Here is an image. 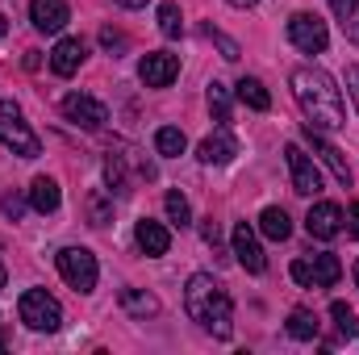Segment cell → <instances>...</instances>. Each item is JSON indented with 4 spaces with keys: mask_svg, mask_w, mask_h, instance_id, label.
Listing matches in <instances>:
<instances>
[{
    "mask_svg": "<svg viewBox=\"0 0 359 355\" xmlns=\"http://www.w3.org/2000/svg\"><path fill=\"white\" fill-rule=\"evenodd\" d=\"M117 301H121V309H126L130 318H159V309H163L159 297L147 293V288H121Z\"/></svg>",
    "mask_w": 359,
    "mask_h": 355,
    "instance_id": "18",
    "label": "cell"
},
{
    "mask_svg": "<svg viewBox=\"0 0 359 355\" xmlns=\"http://www.w3.org/2000/svg\"><path fill=\"white\" fill-rule=\"evenodd\" d=\"M288 335L301 339V343L318 339V318H313L309 309H292V314H288Z\"/></svg>",
    "mask_w": 359,
    "mask_h": 355,
    "instance_id": "25",
    "label": "cell"
},
{
    "mask_svg": "<svg viewBox=\"0 0 359 355\" xmlns=\"http://www.w3.org/2000/svg\"><path fill=\"white\" fill-rule=\"evenodd\" d=\"M184 309H188V318H192L201 330H209L213 339H230V335H234V305H230V293H226L209 272L188 276Z\"/></svg>",
    "mask_w": 359,
    "mask_h": 355,
    "instance_id": "2",
    "label": "cell"
},
{
    "mask_svg": "<svg viewBox=\"0 0 359 355\" xmlns=\"http://www.w3.org/2000/svg\"><path fill=\"white\" fill-rule=\"evenodd\" d=\"M347 38H351V42L359 46V21H351V25H347Z\"/></svg>",
    "mask_w": 359,
    "mask_h": 355,
    "instance_id": "39",
    "label": "cell"
},
{
    "mask_svg": "<svg viewBox=\"0 0 359 355\" xmlns=\"http://www.w3.org/2000/svg\"><path fill=\"white\" fill-rule=\"evenodd\" d=\"M29 21L42 34H59L72 21V8H67V0H29Z\"/></svg>",
    "mask_w": 359,
    "mask_h": 355,
    "instance_id": "14",
    "label": "cell"
},
{
    "mask_svg": "<svg viewBox=\"0 0 359 355\" xmlns=\"http://www.w3.org/2000/svg\"><path fill=\"white\" fill-rule=\"evenodd\" d=\"M288 272H292V280L305 284V288H330V284H339L343 264H339V255L322 251V255H313V260H297Z\"/></svg>",
    "mask_w": 359,
    "mask_h": 355,
    "instance_id": "7",
    "label": "cell"
},
{
    "mask_svg": "<svg viewBox=\"0 0 359 355\" xmlns=\"http://www.w3.org/2000/svg\"><path fill=\"white\" fill-rule=\"evenodd\" d=\"M292 96L313 130H343L347 126V105L339 84L322 67H297L292 72Z\"/></svg>",
    "mask_w": 359,
    "mask_h": 355,
    "instance_id": "1",
    "label": "cell"
},
{
    "mask_svg": "<svg viewBox=\"0 0 359 355\" xmlns=\"http://www.w3.org/2000/svg\"><path fill=\"white\" fill-rule=\"evenodd\" d=\"M134 239H138V247H142L147 255H168V247H172L168 226H163V222H151V217H142V222L134 226Z\"/></svg>",
    "mask_w": 359,
    "mask_h": 355,
    "instance_id": "17",
    "label": "cell"
},
{
    "mask_svg": "<svg viewBox=\"0 0 359 355\" xmlns=\"http://www.w3.org/2000/svg\"><path fill=\"white\" fill-rule=\"evenodd\" d=\"M17 314H21V322L29 326V330H59L63 326V305L46 293V288H25L21 293V301H17Z\"/></svg>",
    "mask_w": 359,
    "mask_h": 355,
    "instance_id": "3",
    "label": "cell"
},
{
    "mask_svg": "<svg viewBox=\"0 0 359 355\" xmlns=\"http://www.w3.org/2000/svg\"><path fill=\"white\" fill-rule=\"evenodd\" d=\"M138 76H142L147 88H168V84L180 76V59L176 55H168V51H151V55H142Z\"/></svg>",
    "mask_w": 359,
    "mask_h": 355,
    "instance_id": "10",
    "label": "cell"
},
{
    "mask_svg": "<svg viewBox=\"0 0 359 355\" xmlns=\"http://www.w3.org/2000/svg\"><path fill=\"white\" fill-rule=\"evenodd\" d=\"M305 142L313 147V155H322V163L334 172V180L343 184V188H351V168H347V159H343V151L339 147H330L326 138H322V130H313L309 121H305Z\"/></svg>",
    "mask_w": 359,
    "mask_h": 355,
    "instance_id": "13",
    "label": "cell"
},
{
    "mask_svg": "<svg viewBox=\"0 0 359 355\" xmlns=\"http://www.w3.org/2000/svg\"><path fill=\"white\" fill-rule=\"evenodd\" d=\"M347 92H351V100H355V109H359V63L347 67Z\"/></svg>",
    "mask_w": 359,
    "mask_h": 355,
    "instance_id": "35",
    "label": "cell"
},
{
    "mask_svg": "<svg viewBox=\"0 0 359 355\" xmlns=\"http://www.w3.org/2000/svg\"><path fill=\"white\" fill-rule=\"evenodd\" d=\"M238 100H243L247 109H255V113H268V109H271L268 88H264L255 76H243V80H238Z\"/></svg>",
    "mask_w": 359,
    "mask_h": 355,
    "instance_id": "22",
    "label": "cell"
},
{
    "mask_svg": "<svg viewBox=\"0 0 359 355\" xmlns=\"http://www.w3.org/2000/svg\"><path fill=\"white\" fill-rule=\"evenodd\" d=\"M117 4H121V8H147L151 0H117Z\"/></svg>",
    "mask_w": 359,
    "mask_h": 355,
    "instance_id": "37",
    "label": "cell"
},
{
    "mask_svg": "<svg viewBox=\"0 0 359 355\" xmlns=\"http://www.w3.org/2000/svg\"><path fill=\"white\" fill-rule=\"evenodd\" d=\"M230 243H234V260L247 267L251 276H259V272L268 267V255H264V247H259V239H255V230H251L247 222H238V226H234Z\"/></svg>",
    "mask_w": 359,
    "mask_h": 355,
    "instance_id": "11",
    "label": "cell"
},
{
    "mask_svg": "<svg viewBox=\"0 0 359 355\" xmlns=\"http://www.w3.org/2000/svg\"><path fill=\"white\" fill-rule=\"evenodd\" d=\"M209 113L222 121V126H230V117H234V100H230V88L226 84H209Z\"/></svg>",
    "mask_w": 359,
    "mask_h": 355,
    "instance_id": "24",
    "label": "cell"
},
{
    "mask_svg": "<svg viewBox=\"0 0 359 355\" xmlns=\"http://www.w3.org/2000/svg\"><path fill=\"white\" fill-rule=\"evenodd\" d=\"M234 155H238V138H234L230 130H222V134H209V138L196 147V159H201V163H209V168H226Z\"/></svg>",
    "mask_w": 359,
    "mask_h": 355,
    "instance_id": "15",
    "label": "cell"
},
{
    "mask_svg": "<svg viewBox=\"0 0 359 355\" xmlns=\"http://www.w3.org/2000/svg\"><path fill=\"white\" fill-rule=\"evenodd\" d=\"M205 34H209V38L217 42V51H222V59H230V63L238 59V42H234V38H226V34H222V29H213V25H209Z\"/></svg>",
    "mask_w": 359,
    "mask_h": 355,
    "instance_id": "30",
    "label": "cell"
},
{
    "mask_svg": "<svg viewBox=\"0 0 359 355\" xmlns=\"http://www.w3.org/2000/svg\"><path fill=\"white\" fill-rule=\"evenodd\" d=\"M4 34H8V17L0 13V38H4Z\"/></svg>",
    "mask_w": 359,
    "mask_h": 355,
    "instance_id": "41",
    "label": "cell"
},
{
    "mask_svg": "<svg viewBox=\"0 0 359 355\" xmlns=\"http://www.w3.org/2000/svg\"><path fill=\"white\" fill-rule=\"evenodd\" d=\"M305 230H309L313 239H322V243L339 239V234H343V209H339L334 201H318V205L309 209V217H305Z\"/></svg>",
    "mask_w": 359,
    "mask_h": 355,
    "instance_id": "12",
    "label": "cell"
},
{
    "mask_svg": "<svg viewBox=\"0 0 359 355\" xmlns=\"http://www.w3.org/2000/svg\"><path fill=\"white\" fill-rule=\"evenodd\" d=\"M234 8H251V4H259V0H230Z\"/></svg>",
    "mask_w": 359,
    "mask_h": 355,
    "instance_id": "40",
    "label": "cell"
},
{
    "mask_svg": "<svg viewBox=\"0 0 359 355\" xmlns=\"http://www.w3.org/2000/svg\"><path fill=\"white\" fill-rule=\"evenodd\" d=\"M63 117L76 121V126H84V130H100V126L109 121V109H104L96 96L72 92V96H63Z\"/></svg>",
    "mask_w": 359,
    "mask_h": 355,
    "instance_id": "9",
    "label": "cell"
},
{
    "mask_svg": "<svg viewBox=\"0 0 359 355\" xmlns=\"http://www.w3.org/2000/svg\"><path fill=\"white\" fill-rule=\"evenodd\" d=\"M159 29H163V38H180L184 34V17H180V4H163L159 8Z\"/></svg>",
    "mask_w": 359,
    "mask_h": 355,
    "instance_id": "28",
    "label": "cell"
},
{
    "mask_svg": "<svg viewBox=\"0 0 359 355\" xmlns=\"http://www.w3.org/2000/svg\"><path fill=\"white\" fill-rule=\"evenodd\" d=\"M330 318H334V326H339V335H343V339H359L355 309H351L347 301H330Z\"/></svg>",
    "mask_w": 359,
    "mask_h": 355,
    "instance_id": "26",
    "label": "cell"
},
{
    "mask_svg": "<svg viewBox=\"0 0 359 355\" xmlns=\"http://www.w3.org/2000/svg\"><path fill=\"white\" fill-rule=\"evenodd\" d=\"M100 42L109 51H126V34H113V29H100Z\"/></svg>",
    "mask_w": 359,
    "mask_h": 355,
    "instance_id": "33",
    "label": "cell"
},
{
    "mask_svg": "<svg viewBox=\"0 0 359 355\" xmlns=\"http://www.w3.org/2000/svg\"><path fill=\"white\" fill-rule=\"evenodd\" d=\"M201 234H205V243H209V247H213V251H217V247H222V234H217V222H213V217H209V222H205V226H201Z\"/></svg>",
    "mask_w": 359,
    "mask_h": 355,
    "instance_id": "34",
    "label": "cell"
},
{
    "mask_svg": "<svg viewBox=\"0 0 359 355\" xmlns=\"http://www.w3.org/2000/svg\"><path fill=\"white\" fill-rule=\"evenodd\" d=\"M104 184H109V192H117V196H130V192H134V180L126 172V155H113V151H109V159H104Z\"/></svg>",
    "mask_w": 359,
    "mask_h": 355,
    "instance_id": "19",
    "label": "cell"
},
{
    "mask_svg": "<svg viewBox=\"0 0 359 355\" xmlns=\"http://www.w3.org/2000/svg\"><path fill=\"white\" fill-rule=\"evenodd\" d=\"M163 209H168V222H176L180 230L192 222V209H188V201H184V192H168L163 196Z\"/></svg>",
    "mask_w": 359,
    "mask_h": 355,
    "instance_id": "27",
    "label": "cell"
},
{
    "mask_svg": "<svg viewBox=\"0 0 359 355\" xmlns=\"http://www.w3.org/2000/svg\"><path fill=\"white\" fill-rule=\"evenodd\" d=\"M0 213H4V217H13V222H21V213H25V201H21L17 192H4V196H0Z\"/></svg>",
    "mask_w": 359,
    "mask_h": 355,
    "instance_id": "32",
    "label": "cell"
},
{
    "mask_svg": "<svg viewBox=\"0 0 359 355\" xmlns=\"http://www.w3.org/2000/svg\"><path fill=\"white\" fill-rule=\"evenodd\" d=\"M0 142H4L13 155H21V159H34V155H42V142H38V134L25 126V117H21V109H17L13 100H0Z\"/></svg>",
    "mask_w": 359,
    "mask_h": 355,
    "instance_id": "4",
    "label": "cell"
},
{
    "mask_svg": "<svg viewBox=\"0 0 359 355\" xmlns=\"http://www.w3.org/2000/svg\"><path fill=\"white\" fill-rule=\"evenodd\" d=\"M284 159H288L292 192H301V196H318V192H322V172H318V163H313L297 142H288V147H284Z\"/></svg>",
    "mask_w": 359,
    "mask_h": 355,
    "instance_id": "8",
    "label": "cell"
},
{
    "mask_svg": "<svg viewBox=\"0 0 359 355\" xmlns=\"http://www.w3.org/2000/svg\"><path fill=\"white\" fill-rule=\"evenodd\" d=\"M55 264H59V276H63L76 293H92V288H96L100 267H96V255H92V251H84V247H63V251L55 255Z\"/></svg>",
    "mask_w": 359,
    "mask_h": 355,
    "instance_id": "5",
    "label": "cell"
},
{
    "mask_svg": "<svg viewBox=\"0 0 359 355\" xmlns=\"http://www.w3.org/2000/svg\"><path fill=\"white\" fill-rule=\"evenodd\" d=\"M29 205H34L38 213H55V209H59V184L50 176H38L29 184Z\"/></svg>",
    "mask_w": 359,
    "mask_h": 355,
    "instance_id": "20",
    "label": "cell"
},
{
    "mask_svg": "<svg viewBox=\"0 0 359 355\" xmlns=\"http://www.w3.org/2000/svg\"><path fill=\"white\" fill-rule=\"evenodd\" d=\"M351 234L359 239V205H351Z\"/></svg>",
    "mask_w": 359,
    "mask_h": 355,
    "instance_id": "38",
    "label": "cell"
},
{
    "mask_svg": "<svg viewBox=\"0 0 359 355\" xmlns=\"http://www.w3.org/2000/svg\"><path fill=\"white\" fill-rule=\"evenodd\" d=\"M288 42H292L297 51H305V55H322V51L330 46V29H326V21L313 17V13H292V17H288Z\"/></svg>",
    "mask_w": 359,
    "mask_h": 355,
    "instance_id": "6",
    "label": "cell"
},
{
    "mask_svg": "<svg viewBox=\"0 0 359 355\" xmlns=\"http://www.w3.org/2000/svg\"><path fill=\"white\" fill-rule=\"evenodd\" d=\"M4 280H8V272H4V264H0V288H4Z\"/></svg>",
    "mask_w": 359,
    "mask_h": 355,
    "instance_id": "42",
    "label": "cell"
},
{
    "mask_svg": "<svg viewBox=\"0 0 359 355\" xmlns=\"http://www.w3.org/2000/svg\"><path fill=\"white\" fill-rule=\"evenodd\" d=\"M326 4H330V13H334V17H339L343 25L359 17V0H326Z\"/></svg>",
    "mask_w": 359,
    "mask_h": 355,
    "instance_id": "31",
    "label": "cell"
},
{
    "mask_svg": "<svg viewBox=\"0 0 359 355\" xmlns=\"http://www.w3.org/2000/svg\"><path fill=\"white\" fill-rule=\"evenodd\" d=\"M84 59H88L84 38H63V42L50 51V72H55V76H76Z\"/></svg>",
    "mask_w": 359,
    "mask_h": 355,
    "instance_id": "16",
    "label": "cell"
},
{
    "mask_svg": "<svg viewBox=\"0 0 359 355\" xmlns=\"http://www.w3.org/2000/svg\"><path fill=\"white\" fill-rule=\"evenodd\" d=\"M25 67H29V72H38V67H42V59H38V51H25Z\"/></svg>",
    "mask_w": 359,
    "mask_h": 355,
    "instance_id": "36",
    "label": "cell"
},
{
    "mask_svg": "<svg viewBox=\"0 0 359 355\" xmlns=\"http://www.w3.org/2000/svg\"><path fill=\"white\" fill-rule=\"evenodd\" d=\"M184 147H188L184 130H176V126H159V130H155V151H159V155L176 159V155H184Z\"/></svg>",
    "mask_w": 359,
    "mask_h": 355,
    "instance_id": "23",
    "label": "cell"
},
{
    "mask_svg": "<svg viewBox=\"0 0 359 355\" xmlns=\"http://www.w3.org/2000/svg\"><path fill=\"white\" fill-rule=\"evenodd\" d=\"M259 234H264V239H271V243H284V239L292 234L288 213H284V209H276V205H271V209H264V213H259Z\"/></svg>",
    "mask_w": 359,
    "mask_h": 355,
    "instance_id": "21",
    "label": "cell"
},
{
    "mask_svg": "<svg viewBox=\"0 0 359 355\" xmlns=\"http://www.w3.org/2000/svg\"><path fill=\"white\" fill-rule=\"evenodd\" d=\"M351 276H355V284H359V260H355V267H351Z\"/></svg>",
    "mask_w": 359,
    "mask_h": 355,
    "instance_id": "43",
    "label": "cell"
},
{
    "mask_svg": "<svg viewBox=\"0 0 359 355\" xmlns=\"http://www.w3.org/2000/svg\"><path fill=\"white\" fill-rule=\"evenodd\" d=\"M88 217H92V226H109V205H104V192H92V196H88Z\"/></svg>",
    "mask_w": 359,
    "mask_h": 355,
    "instance_id": "29",
    "label": "cell"
}]
</instances>
